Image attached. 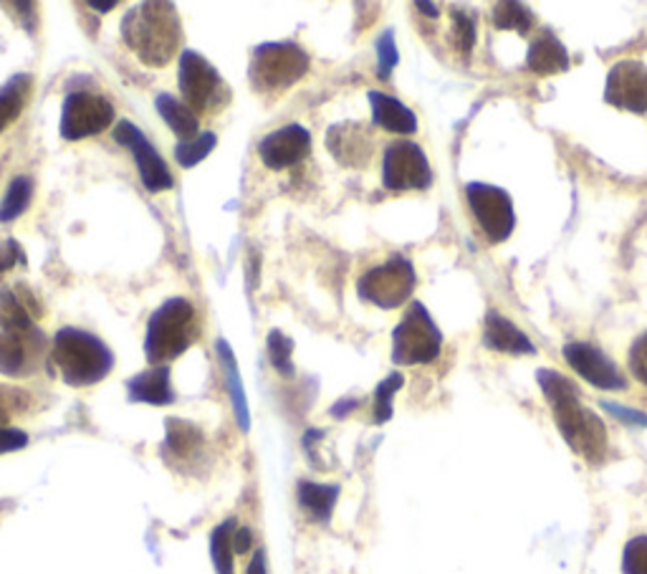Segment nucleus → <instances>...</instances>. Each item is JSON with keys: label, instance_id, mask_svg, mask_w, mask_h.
<instances>
[{"label": "nucleus", "instance_id": "6", "mask_svg": "<svg viewBox=\"0 0 647 574\" xmlns=\"http://www.w3.org/2000/svg\"><path fill=\"white\" fill-rule=\"evenodd\" d=\"M177 84L185 96V104L195 114H216L231 102V89H228L223 77L198 51L180 54Z\"/></svg>", "mask_w": 647, "mask_h": 574}, {"label": "nucleus", "instance_id": "3", "mask_svg": "<svg viewBox=\"0 0 647 574\" xmlns=\"http://www.w3.org/2000/svg\"><path fill=\"white\" fill-rule=\"evenodd\" d=\"M51 365L71 388H89L112 372L114 355L96 334L63 326L54 337Z\"/></svg>", "mask_w": 647, "mask_h": 574}, {"label": "nucleus", "instance_id": "21", "mask_svg": "<svg viewBox=\"0 0 647 574\" xmlns=\"http://www.w3.org/2000/svg\"><path fill=\"white\" fill-rule=\"evenodd\" d=\"M216 349H218L220 370H223V377H226L228 395H231V405H233L235 421H239L241 431L245 433V431L251 428V413H249V400H245V390H243V382H241L239 363H235V355H233L231 344H228L226 340H218Z\"/></svg>", "mask_w": 647, "mask_h": 574}, {"label": "nucleus", "instance_id": "1", "mask_svg": "<svg viewBox=\"0 0 647 574\" xmlns=\"http://www.w3.org/2000/svg\"><path fill=\"white\" fill-rule=\"evenodd\" d=\"M536 380L542 384L544 398L552 405L556 428L569 448L589 463H600L608 454V431L592 410L581 405L579 388L556 370H539Z\"/></svg>", "mask_w": 647, "mask_h": 574}, {"label": "nucleus", "instance_id": "18", "mask_svg": "<svg viewBox=\"0 0 647 574\" xmlns=\"http://www.w3.org/2000/svg\"><path fill=\"white\" fill-rule=\"evenodd\" d=\"M483 344L488 349L506 352V355H534L536 352L527 334L509 319L498 314V311H488L486 319H483Z\"/></svg>", "mask_w": 647, "mask_h": 574}, {"label": "nucleus", "instance_id": "45", "mask_svg": "<svg viewBox=\"0 0 647 574\" xmlns=\"http://www.w3.org/2000/svg\"><path fill=\"white\" fill-rule=\"evenodd\" d=\"M415 8L417 11H425V15H430V19H436L438 15V5H432V3H415Z\"/></svg>", "mask_w": 647, "mask_h": 574}, {"label": "nucleus", "instance_id": "2", "mask_svg": "<svg viewBox=\"0 0 647 574\" xmlns=\"http://www.w3.org/2000/svg\"><path fill=\"white\" fill-rule=\"evenodd\" d=\"M122 41L145 67H167L183 41L175 5L139 3L122 19Z\"/></svg>", "mask_w": 647, "mask_h": 574}, {"label": "nucleus", "instance_id": "30", "mask_svg": "<svg viewBox=\"0 0 647 574\" xmlns=\"http://www.w3.org/2000/svg\"><path fill=\"white\" fill-rule=\"evenodd\" d=\"M494 26L498 31H519L521 36H527L534 26V13L521 3H498L494 11Z\"/></svg>", "mask_w": 647, "mask_h": 574}, {"label": "nucleus", "instance_id": "42", "mask_svg": "<svg viewBox=\"0 0 647 574\" xmlns=\"http://www.w3.org/2000/svg\"><path fill=\"white\" fill-rule=\"evenodd\" d=\"M253 547V531L249 527H241L233 531V552L235 554H249Z\"/></svg>", "mask_w": 647, "mask_h": 574}, {"label": "nucleus", "instance_id": "5", "mask_svg": "<svg viewBox=\"0 0 647 574\" xmlns=\"http://www.w3.org/2000/svg\"><path fill=\"white\" fill-rule=\"evenodd\" d=\"M309 54L293 41H276L253 48L249 79L258 94H284L309 71Z\"/></svg>", "mask_w": 647, "mask_h": 574}, {"label": "nucleus", "instance_id": "23", "mask_svg": "<svg viewBox=\"0 0 647 574\" xmlns=\"http://www.w3.org/2000/svg\"><path fill=\"white\" fill-rule=\"evenodd\" d=\"M299 506L304 508L311 521H330L334 506L339 498V486L332 483H314V481H299L297 489Z\"/></svg>", "mask_w": 647, "mask_h": 574}, {"label": "nucleus", "instance_id": "17", "mask_svg": "<svg viewBox=\"0 0 647 574\" xmlns=\"http://www.w3.org/2000/svg\"><path fill=\"white\" fill-rule=\"evenodd\" d=\"M311 150V135L301 125H286L266 135L258 145V158L268 170H286L307 160Z\"/></svg>", "mask_w": 647, "mask_h": 574}, {"label": "nucleus", "instance_id": "19", "mask_svg": "<svg viewBox=\"0 0 647 574\" xmlns=\"http://www.w3.org/2000/svg\"><path fill=\"white\" fill-rule=\"evenodd\" d=\"M127 392L132 403H147V405H170L175 403V390L170 382V367H150V370L135 375L127 382Z\"/></svg>", "mask_w": 647, "mask_h": 574}, {"label": "nucleus", "instance_id": "44", "mask_svg": "<svg viewBox=\"0 0 647 574\" xmlns=\"http://www.w3.org/2000/svg\"><path fill=\"white\" fill-rule=\"evenodd\" d=\"M357 405H359L357 400H351V398H349V400H342V403H337V405L332 407V415H334V417H344V415L349 413V410H355Z\"/></svg>", "mask_w": 647, "mask_h": 574}, {"label": "nucleus", "instance_id": "28", "mask_svg": "<svg viewBox=\"0 0 647 574\" xmlns=\"http://www.w3.org/2000/svg\"><path fill=\"white\" fill-rule=\"evenodd\" d=\"M165 428H167V448L175 456L185 458V456L198 454L203 448V433L195 428L193 423L180 421V417H170Z\"/></svg>", "mask_w": 647, "mask_h": 574}, {"label": "nucleus", "instance_id": "16", "mask_svg": "<svg viewBox=\"0 0 647 574\" xmlns=\"http://www.w3.org/2000/svg\"><path fill=\"white\" fill-rule=\"evenodd\" d=\"M44 332H0V375L26 377L44 359Z\"/></svg>", "mask_w": 647, "mask_h": 574}, {"label": "nucleus", "instance_id": "11", "mask_svg": "<svg viewBox=\"0 0 647 574\" xmlns=\"http://www.w3.org/2000/svg\"><path fill=\"white\" fill-rule=\"evenodd\" d=\"M465 198L476 216L481 231L486 233L490 241H506L513 233L516 216H513V203L511 195L504 187L486 185V183H469L465 185Z\"/></svg>", "mask_w": 647, "mask_h": 574}, {"label": "nucleus", "instance_id": "12", "mask_svg": "<svg viewBox=\"0 0 647 574\" xmlns=\"http://www.w3.org/2000/svg\"><path fill=\"white\" fill-rule=\"evenodd\" d=\"M114 139L132 152L139 177H142V185L147 191L162 193V191H170V187H175V180L170 175L167 162L160 158V152L154 150L150 139L145 137V133L137 125H132L129 119H122L119 125L114 127Z\"/></svg>", "mask_w": 647, "mask_h": 574}, {"label": "nucleus", "instance_id": "39", "mask_svg": "<svg viewBox=\"0 0 647 574\" xmlns=\"http://www.w3.org/2000/svg\"><path fill=\"white\" fill-rule=\"evenodd\" d=\"M629 372L643 384H647V332L643 337H637L633 349H629Z\"/></svg>", "mask_w": 647, "mask_h": 574}, {"label": "nucleus", "instance_id": "20", "mask_svg": "<svg viewBox=\"0 0 647 574\" xmlns=\"http://www.w3.org/2000/svg\"><path fill=\"white\" fill-rule=\"evenodd\" d=\"M372 106V122L377 127L388 129L395 135H415L417 133V117L409 106H405L400 100L382 92L367 94Z\"/></svg>", "mask_w": 647, "mask_h": 574}, {"label": "nucleus", "instance_id": "27", "mask_svg": "<svg viewBox=\"0 0 647 574\" xmlns=\"http://www.w3.org/2000/svg\"><path fill=\"white\" fill-rule=\"evenodd\" d=\"M31 198H34V183H31V177L19 175L11 180V185H8L3 195V203H0V223H11V220L21 218L31 205Z\"/></svg>", "mask_w": 647, "mask_h": 574}, {"label": "nucleus", "instance_id": "29", "mask_svg": "<svg viewBox=\"0 0 647 574\" xmlns=\"http://www.w3.org/2000/svg\"><path fill=\"white\" fill-rule=\"evenodd\" d=\"M233 531L235 519H226L210 535V560L218 574H233Z\"/></svg>", "mask_w": 647, "mask_h": 574}, {"label": "nucleus", "instance_id": "46", "mask_svg": "<svg viewBox=\"0 0 647 574\" xmlns=\"http://www.w3.org/2000/svg\"><path fill=\"white\" fill-rule=\"evenodd\" d=\"M89 5H92L94 11H102V13H106V11H112V8L117 5V3H114V0H112V3H96V0H92V3H89Z\"/></svg>", "mask_w": 647, "mask_h": 574}, {"label": "nucleus", "instance_id": "31", "mask_svg": "<svg viewBox=\"0 0 647 574\" xmlns=\"http://www.w3.org/2000/svg\"><path fill=\"white\" fill-rule=\"evenodd\" d=\"M218 145V135L216 133H203L190 142H177L175 147V160L180 168L190 170L195 165H200V162L208 158V154L216 150Z\"/></svg>", "mask_w": 647, "mask_h": 574}, {"label": "nucleus", "instance_id": "40", "mask_svg": "<svg viewBox=\"0 0 647 574\" xmlns=\"http://www.w3.org/2000/svg\"><path fill=\"white\" fill-rule=\"evenodd\" d=\"M602 407L608 410L610 415L617 417L620 423L635 425V428H647V415H645V413H640V410H633V407H622V405H617V403H608V400H604Z\"/></svg>", "mask_w": 647, "mask_h": 574}, {"label": "nucleus", "instance_id": "41", "mask_svg": "<svg viewBox=\"0 0 647 574\" xmlns=\"http://www.w3.org/2000/svg\"><path fill=\"white\" fill-rule=\"evenodd\" d=\"M28 446V436L19 428H0V456Z\"/></svg>", "mask_w": 647, "mask_h": 574}, {"label": "nucleus", "instance_id": "9", "mask_svg": "<svg viewBox=\"0 0 647 574\" xmlns=\"http://www.w3.org/2000/svg\"><path fill=\"white\" fill-rule=\"evenodd\" d=\"M382 183L392 193L405 191H425L432 183L430 162L425 158L423 147L409 142V139H397L384 150L382 160Z\"/></svg>", "mask_w": 647, "mask_h": 574}, {"label": "nucleus", "instance_id": "22", "mask_svg": "<svg viewBox=\"0 0 647 574\" xmlns=\"http://www.w3.org/2000/svg\"><path fill=\"white\" fill-rule=\"evenodd\" d=\"M527 67L534 73H542V77H546V73H562L569 69V54L552 31H544L542 36L531 41Z\"/></svg>", "mask_w": 647, "mask_h": 574}, {"label": "nucleus", "instance_id": "33", "mask_svg": "<svg viewBox=\"0 0 647 574\" xmlns=\"http://www.w3.org/2000/svg\"><path fill=\"white\" fill-rule=\"evenodd\" d=\"M403 375L392 372L390 377H384V380L377 384L374 390V423H388L392 417V398H395V392L403 388Z\"/></svg>", "mask_w": 647, "mask_h": 574}, {"label": "nucleus", "instance_id": "43", "mask_svg": "<svg viewBox=\"0 0 647 574\" xmlns=\"http://www.w3.org/2000/svg\"><path fill=\"white\" fill-rule=\"evenodd\" d=\"M245 574H268L264 549H256V554H253V560L249 564V570H245Z\"/></svg>", "mask_w": 647, "mask_h": 574}, {"label": "nucleus", "instance_id": "8", "mask_svg": "<svg viewBox=\"0 0 647 574\" xmlns=\"http://www.w3.org/2000/svg\"><path fill=\"white\" fill-rule=\"evenodd\" d=\"M417 284L415 268L405 256H392L388 264L370 268L357 282L359 297L380 309H397L413 297Z\"/></svg>", "mask_w": 647, "mask_h": 574}, {"label": "nucleus", "instance_id": "38", "mask_svg": "<svg viewBox=\"0 0 647 574\" xmlns=\"http://www.w3.org/2000/svg\"><path fill=\"white\" fill-rule=\"evenodd\" d=\"M23 264H26V253H23L21 243L13 241V238H5V241L0 243V278H3L8 271Z\"/></svg>", "mask_w": 647, "mask_h": 574}, {"label": "nucleus", "instance_id": "26", "mask_svg": "<svg viewBox=\"0 0 647 574\" xmlns=\"http://www.w3.org/2000/svg\"><path fill=\"white\" fill-rule=\"evenodd\" d=\"M0 330L3 332H31L36 330L34 311L28 309V301H21L19 291L11 286L0 289Z\"/></svg>", "mask_w": 647, "mask_h": 574}, {"label": "nucleus", "instance_id": "36", "mask_svg": "<svg viewBox=\"0 0 647 574\" xmlns=\"http://www.w3.org/2000/svg\"><path fill=\"white\" fill-rule=\"evenodd\" d=\"M622 572L647 574V537H635L627 541L625 554H622Z\"/></svg>", "mask_w": 647, "mask_h": 574}, {"label": "nucleus", "instance_id": "35", "mask_svg": "<svg viewBox=\"0 0 647 574\" xmlns=\"http://www.w3.org/2000/svg\"><path fill=\"white\" fill-rule=\"evenodd\" d=\"M377 59H380V67H377V77H380L382 81L390 79L392 69H395L397 61H400L395 34H392V31H384V34L377 38Z\"/></svg>", "mask_w": 647, "mask_h": 574}, {"label": "nucleus", "instance_id": "13", "mask_svg": "<svg viewBox=\"0 0 647 574\" xmlns=\"http://www.w3.org/2000/svg\"><path fill=\"white\" fill-rule=\"evenodd\" d=\"M604 102L617 110L647 114V67L643 61H620L608 73Z\"/></svg>", "mask_w": 647, "mask_h": 574}, {"label": "nucleus", "instance_id": "4", "mask_svg": "<svg viewBox=\"0 0 647 574\" xmlns=\"http://www.w3.org/2000/svg\"><path fill=\"white\" fill-rule=\"evenodd\" d=\"M198 334V311L187 299L172 297L160 309H154L150 322H147L145 355L152 367H160L190 349Z\"/></svg>", "mask_w": 647, "mask_h": 574}, {"label": "nucleus", "instance_id": "25", "mask_svg": "<svg viewBox=\"0 0 647 574\" xmlns=\"http://www.w3.org/2000/svg\"><path fill=\"white\" fill-rule=\"evenodd\" d=\"M31 89H34V79L28 73H15L11 81H5L0 87V135L21 117L23 106L28 102Z\"/></svg>", "mask_w": 647, "mask_h": 574}, {"label": "nucleus", "instance_id": "14", "mask_svg": "<svg viewBox=\"0 0 647 574\" xmlns=\"http://www.w3.org/2000/svg\"><path fill=\"white\" fill-rule=\"evenodd\" d=\"M564 357L571 365L579 377H585L587 382H592L600 390H625L627 380L617 370V365L612 359L587 342H569L564 344Z\"/></svg>", "mask_w": 647, "mask_h": 574}, {"label": "nucleus", "instance_id": "7", "mask_svg": "<svg viewBox=\"0 0 647 574\" xmlns=\"http://www.w3.org/2000/svg\"><path fill=\"white\" fill-rule=\"evenodd\" d=\"M443 347V334L432 322L430 311L420 301L409 305L403 322L392 332V363L395 365H425L432 363Z\"/></svg>", "mask_w": 647, "mask_h": 574}, {"label": "nucleus", "instance_id": "15", "mask_svg": "<svg viewBox=\"0 0 647 574\" xmlns=\"http://www.w3.org/2000/svg\"><path fill=\"white\" fill-rule=\"evenodd\" d=\"M326 150L342 168L362 170L374 154V137L362 122H339L326 133Z\"/></svg>", "mask_w": 647, "mask_h": 574}, {"label": "nucleus", "instance_id": "10", "mask_svg": "<svg viewBox=\"0 0 647 574\" xmlns=\"http://www.w3.org/2000/svg\"><path fill=\"white\" fill-rule=\"evenodd\" d=\"M114 122V104L102 94L69 92L61 106V137L69 142L102 135Z\"/></svg>", "mask_w": 647, "mask_h": 574}, {"label": "nucleus", "instance_id": "34", "mask_svg": "<svg viewBox=\"0 0 647 574\" xmlns=\"http://www.w3.org/2000/svg\"><path fill=\"white\" fill-rule=\"evenodd\" d=\"M31 407V395L19 388H0V428H11L13 417Z\"/></svg>", "mask_w": 647, "mask_h": 574}, {"label": "nucleus", "instance_id": "32", "mask_svg": "<svg viewBox=\"0 0 647 574\" xmlns=\"http://www.w3.org/2000/svg\"><path fill=\"white\" fill-rule=\"evenodd\" d=\"M293 340L286 337L284 332L271 330L268 332V359H271L274 370L281 377H293Z\"/></svg>", "mask_w": 647, "mask_h": 574}, {"label": "nucleus", "instance_id": "24", "mask_svg": "<svg viewBox=\"0 0 647 574\" xmlns=\"http://www.w3.org/2000/svg\"><path fill=\"white\" fill-rule=\"evenodd\" d=\"M154 106H158L165 125L180 137V142H190V139L198 137V117H195V112L185 102L175 100L172 94H160L154 100Z\"/></svg>", "mask_w": 647, "mask_h": 574}, {"label": "nucleus", "instance_id": "37", "mask_svg": "<svg viewBox=\"0 0 647 574\" xmlns=\"http://www.w3.org/2000/svg\"><path fill=\"white\" fill-rule=\"evenodd\" d=\"M453 41L458 51L471 54L473 44H476V21H473V15L453 11Z\"/></svg>", "mask_w": 647, "mask_h": 574}]
</instances>
